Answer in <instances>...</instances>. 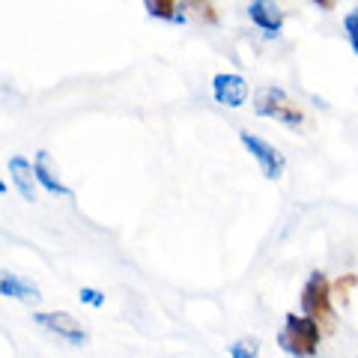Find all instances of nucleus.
Here are the masks:
<instances>
[{
    "label": "nucleus",
    "mask_w": 358,
    "mask_h": 358,
    "mask_svg": "<svg viewBox=\"0 0 358 358\" xmlns=\"http://www.w3.org/2000/svg\"><path fill=\"white\" fill-rule=\"evenodd\" d=\"M301 317H308L317 322V329L322 334H331L338 329V313H334V301H331V281L326 272H310L305 287H301Z\"/></svg>",
    "instance_id": "f257e3e1"
},
{
    "label": "nucleus",
    "mask_w": 358,
    "mask_h": 358,
    "mask_svg": "<svg viewBox=\"0 0 358 358\" xmlns=\"http://www.w3.org/2000/svg\"><path fill=\"white\" fill-rule=\"evenodd\" d=\"M254 114L263 120H275L281 126L299 129L305 122V110L289 93H284L281 87H260L254 93Z\"/></svg>",
    "instance_id": "f03ea898"
},
{
    "label": "nucleus",
    "mask_w": 358,
    "mask_h": 358,
    "mask_svg": "<svg viewBox=\"0 0 358 358\" xmlns=\"http://www.w3.org/2000/svg\"><path fill=\"white\" fill-rule=\"evenodd\" d=\"M320 341L322 331L317 329V322L301 317V313H287L284 317V329L278 334V343L281 350L296 355V358H313L320 352Z\"/></svg>",
    "instance_id": "7ed1b4c3"
},
{
    "label": "nucleus",
    "mask_w": 358,
    "mask_h": 358,
    "mask_svg": "<svg viewBox=\"0 0 358 358\" xmlns=\"http://www.w3.org/2000/svg\"><path fill=\"white\" fill-rule=\"evenodd\" d=\"M239 141H242V147L254 155V162L260 164V173H263L266 179L278 182V179L284 176V171H287V159L281 155V150H275L268 141L257 138V134H251V131H239Z\"/></svg>",
    "instance_id": "20e7f679"
},
{
    "label": "nucleus",
    "mask_w": 358,
    "mask_h": 358,
    "mask_svg": "<svg viewBox=\"0 0 358 358\" xmlns=\"http://www.w3.org/2000/svg\"><path fill=\"white\" fill-rule=\"evenodd\" d=\"M33 322L42 326L45 331L57 334L60 341L72 343V346H84V341H87L84 326L72 317V313H66V310H39V313H33Z\"/></svg>",
    "instance_id": "39448f33"
},
{
    "label": "nucleus",
    "mask_w": 358,
    "mask_h": 358,
    "mask_svg": "<svg viewBox=\"0 0 358 358\" xmlns=\"http://www.w3.org/2000/svg\"><path fill=\"white\" fill-rule=\"evenodd\" d=\"M212 96L215 102L224 105V108H242L248 102L251 90H248V81L236 72H218L212 78Z\"/></svg>",
    "instance_id": "423d86ee"
},
{
    "label": "nucleus",
    "mask_w": 358,
    "mask_h": 358,
    "mask_svg": "<svg viewBox=\"0 0 358 358\" xmlns=\"http://www.w3.org/2000/svg\"><path fill=\"white\" fill-rule=\"evenodd\" d=\"M0 296L24 301V305H33V301L42 299L39 287L33 281H27V278H21V275H13V272H3V268H0Z\"/></svg>",
    "instance_id": "0eeeda50"
},
{
    "label": "nucleus",
    "mask_w": 358,
    "mask_h": 358,
    "mask_svg": "<svg viewBox=\"0 0 358 358\" xmlns=\"http://www.w3.org/2000/svg\"><path fill=\"white\" fill-rule=\"evenodd\" d=\"M248 15L263 33H281L284 18H287L284 9L278 3H268V0H254V3H248Z\"/></svg>",
    "instance_id": "6e6552de"
},
{
    "label": "nucleus",
    "mask_w": 358,
    "mask_h": 358,
    "mask_svg": "<svg viewBox=\"0 0 358 358\" xmlns=\"http://www.w3.org/2000/svg\"><path fill=\"white\" fill-rule=\"evenodd\" d=\"M9 173H13V185L18 188V194L33 203L36 200V173H33V164L24 155H13L9 159Z\"/></svg>",
    "instance_id": "1a4fd4ad"
},
{
    "label": "nucleus",
    "mask_w": 358,
    "mask_h": 358,
    "mask_svg": "<svg viewBox=\"0 0 358 358\" xmlns=\"http://www.w3.org/2000/svg\"><path fill=\"white\" fill-rule=\"evenodd\" d=\"M33 173H36V185H42L48 194H60V197L69 194V188L60 182L57 173H54V162H51V152H48V150H39V152H36V162H33Z\"/></svg>",
    "instance_id": "9d476101"
},
{
    "label": "nucleus",
    "mask_w": 358,
    "mask_h": 358,
    "mask_svg": "<svg viewBox=\"0 0 358 358\" xmlns=\"http://www.w3.org/2000/svg\"><path fill=\"white\" fill-rule=\"evenodd\" d=\"M143 9L152 15V18H162V21H171V24H185V6L173 3V0H147Z\"/></svg>",
    "instance_id": "9b49d317"
},
{
    "label": "nucleus",
    "mask_w": 358,
    "mask_h": 358,
    "mask_svg": "<svg viewBox=\"0 0 358 358\" xmlns=\"http://www.w3.org/2000/svg\"><path fill=\"white\" fill-rule=\"evenodd\" d=\"M355 284H358V278H355V275H346V278H341V281H334V284H331V301L338 299V301H343V305H346Z\"/></svg>",
    "instance_id": "f8f14e48"
},
{
    "label": "nucleus",
    "mask_w": 358,
    "mask_h": 358,
    "mask_svg": "<svg viewBox=\"0 0 358 358\" xmlns=\"http://www.w3.org/2000/svg\"><path fill=\"white\" fill-rule=\"evenodd\" d=\"M230 358H260V346L257 341H236L230 346Z\"/></svg>",
    "instance_id": "ddd939ff"
},
{
    "label": "nucleus",
    "mask_w": 358,
    "mask_h": 358,
    "mask_svg": "<svg viewBox=\"0 0 358 358\" xmlns=\"http://www.w3.org/2000/svg\"><path fill=\"white\" fill-rule=\"evenodd\" d=\"M343 30H346V39H350L352 51L358 54V6L352 9V13H346V18H343Z\"/></svg>",
    "instance_id": "4468645a"
},
{
    "label": "nucleus",
    "mask_w": 358,
    "mask_h": 358,
    "mask_svg": "<svg viewBox=\"0 0 358 358\" xmlns=\"http://www.w3.org/2000/svg\"><path fill=\"white\" fill-rule=\"evenodd\" d=\"M81 301L90 305V308H102L105 305V293H99V289H93V287H84L81 289Z\"/></svg>",
    "instance_id": "2eb2a0df"
},
{
    "label": "nucleus",
    "mask_w": 358,
    "mask_h": 358,
    "mask_svg": "<svg viewBox=\"0 0 358 358\" xmlns=\"http://www.w3.org/2000/svg\"><path fill=\"white\" fill-rule=\"evenodd\" d=\"M188 9H194V13L200 18H206L209 24H215V21H218V13H215V6H212V3H188Z\"/></svg>",
    "instance_id": "dca6fc26"
},
{
    "label": "nucleus",
    "mask_w": 358,
    "mask_h": 358,
    "mask_svg": "<svg viewBox=\"0 0 358 358\" xmlns=\"http://www.w3.org/2000/svg\"><path fill=\"white\" fill-rule=\"evenodd\" d=\"M317 6H320V9H334L331 0H317Z\"/></svg>",
    "instance_id": "f3484780"
},
{
    "label": "nucleus",
    "mask_w": 358,
    "mask_h": 358,
    "mask_svg": "<svg viewBox=\"0 0 358 358\" xmlns=\"http://www.w3.org/2000/svg\"><path fill=\"white\" fill-rule=\"evenodd\" d=\"M6 188H9V185L3 182V179H0V194H6Z\"/></svg>",
    "instance_id": "a211bd4d"
}]
</instances>
